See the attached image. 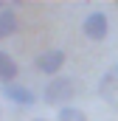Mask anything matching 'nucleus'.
Wrapping results in <instances>:
<instances>
[{
    "label": "nucleus",
    "instance_id": "obj_1",
    "mask_svg": "<svg viewBox=\"0 0 118 121\" xmlns=\"http://www.w3.org/2000/svg\"><path fill=\"white\" fill-rule=\"evenodd\" d=\"M76 93V82L70 76H54L45 87V104H59V107H67V99Z\"/></svg>",
    "mask_w": 118,
    "mask_h": 121
},
{
    "label": "nucleus",
    "instance_id": "obj_2",
    "mask_svg": "<svg viewBox=\"0 0 118 121\" xmlns=\"http://www.w3.org/2000/svg\"><path fill=\"white\" fill-rule=\"evenodd\" d=\"M82 31H84L87 39L101 42V39L107 37V31H110V20H107V14H104V11H90L87 17H84V23H82Z\"/></svg>",
    "mask_w": 118,
    "mask_h": 121
},
{
    "label": "nucleus",
    "instance_id": "obj_3",
    "mask_svg": "<svg viewBox=\"0 0 118 121\" xmlns=\"http://www.w3.org/2000/svg\"><path fill=\"white\" fill-rule=\"evenodd\" d=\"M62 68H65V51H59V48H48L37 56V70H42V73H59Z\"/></svg>",
    "mask_w": 118,
    "mask_h": 121
},
{
    "label": "nucleus",
    "instance_id": "obj_4",
    "mask_svg": "<svg viewBox=\"0 0 118 121\" xmlns=\"http://www.w3.org/2000/svg\"><path fill=\"white\" fill-rule=\"evenodd\" d=\"M3 96H6L8 101L20 104V107H31V104L37 101V96H34V90H28V87H23V85H3Z\"/></svg>",
    "mask_w": 118,
    "mask_h": 121
},
{
    "label": "nucleus",
    "instance_id": "obj_5",
    "mask_svg": "<svg viewBox=\"0 0 118 121\" xmlns=\"http://www.w3.org/2000/svg\"><path fill=\"white\" fill-rule=\"evenodd\" d=\"M98 96L107 99V101H115V96H118V65H113L98 79Z\"/></svg>",
    "mask_w": 118,
    "mask_h": 121
},
{
    "label": "nucleus",
    "instance_id": "obj_6",
    "mask_svg": "<svg viewBox=\"0 0 118 121\" xmlns=\"http://www.w3.org/2000/svg\"><path fill=\"white\" fill-rule=\"evenodd\" d=\"M17 70H20V68H17V62L11 59L6 51H0V82H3V85H11V82H14V76H17Z\"/></svg>",
    "mask_w": 118,
    "mask_h": 121
},
{
    "label": "nucleus",
    "instance_id": "obj_7",
    "mask_svg": "<svg viewBox=\"0 0 118 121\" xmlns=\"http://www.w3.org/2000/svg\"><path fill=\"white\" fill-rule=\"evenodd\" d=\"M14 31H17V14H14L11 9H3V11H0V39L11 37Z\"/></svg>",
    "mask_w": 118,
    "mask_h": 121
},
{
    "label": "nucleus",
    "instance_id": "obj_8",
    "mask_svg": "<svg viewBox=\"0 0 118 121\" xmlns=\"http://www.w3.org/2000/svg\"><path fill=\"white\" fill-rule=\"evenodd\" d=\"M59 121H87V116L76 107H62L59 110Z\"/></svg>",
    "mask_w": 118,
    "mask_h": 121
},
{
    "label": "nucleus",
    "instance_id": "obj_9",
    "mask_svg": "<svg viewBox=\"0 0 118 121\" xmlns=\"http://www.w3.org/2000/svg\"><path fill=\"white\" fill-rule=\"evenodd\" d=\"M3 9H8V6H6V3H0V11H3Z\"/></svg>",
    "mask_w": 118,
    "mask_h": 121
},
{
    "label": "nucleus",
    "instance_id": "obj_10",
    "mask_svg": "<svg viewBox=\"0 0 118 121\" xmlns=\"http://www.w3.org/2000/svg\"><path fill=\"white\" fill-rule=\"evenodd\" d=\"M37 121H45V118H37Z\"/></svg>",
    "mask_w": 118,
    "mask_h": 121
}]
</instances>
